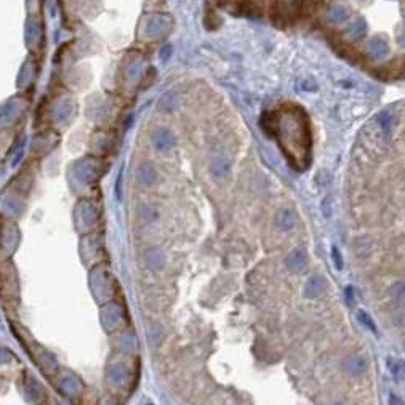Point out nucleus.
<instances>
[{
	"label": "nucleus",
	"instance_id": "1a4fd4ad",
	"mask_svg": "<svg viewBox=\"0 0 405 405\" xmlns=\"http://www.w3.org/2000/svg\"><path fill=\"white\" fill-rule=\"evenodd\" d=\"M388 400H389V405H405L403 399H400L396 394H389V399Z\"/></svg>",
	"mask_w": 405,
	"mask_h": 405
},
{
	"label": "nucleus",
	"instance_id": "6e6552de",
	"mask_svg": "<svg viewBox=\"0 0 405 405\" xmlns=\"http://www.w3.org/2000/svg\"><path fill=\"white\" fill-rule=\"evenodd\" d=\"M392 292H394L396 298H403L405 296V284L396 282V285H392Z\"/></svg>",
	"mask_w": 405,
	"mask_h": 405
},
{
	"label": "nucleus",
	"instance_id": "f257e3e1",
	"mask_svg": "<svg viewBox=\"0 0 405 405\" xmlns=\"http://www.w3.org/2000/svg\"><path fill=\"white\" fill-rule=\"evenodd\" d=\"M344 368H346V372H348L349 375L359 376V375L365 373V370H367V362H365V359L361 357V356H351V357L346 359Z\"/></svg>",
	"mask_w": 405,
	"mask_h": 405
},
{
	"label": "nucleus",
	"instance_id": "20e7f679",
	"mask_svg": "<svg viewBox=\"0 0 405 405\" xmlns=\"http://www.w3.org/2000/svg\"><path fill=\"white\" fill-rule=\"evenodd\" d=\"M388 367L391 370L392 376L396 379L405 378V361L403 359H394V357H388Z\"/></svg>",
	"mask_w": 405,
	"mask_h": 405
},
{
	"label": "nucleus",
	"instance_id": "f03ea898",
	"mask_svg": "<svg viewBox=\"0 0 405 405\" xmlns=\"http://www.w3.org/2000/svg\"><path fill=\"white\" fill-rule=\"evenodd\" d=\"M285 264H287V268L290 269L292 272H301L305 269V266H306V257H305V253L301 250L292 251L287 257Z\"/></svg>",
	"mask_w": 405,
	"mask_h": 405
},
{
	"label": "nucleus",
	"instance_id": "423d86ee",
	"mask_svg": "<svg viewBox=\"0 0 405 405\" xmlns=\"http://www.w3.org/2000/svg\"><path fill=\"white\" fill-rule=\"evenodd\" d=\"M357 320L362 323V325L367 328V330H370L372 333H378V328H376V325H375V322L372 320V317H370L367 312H364L362 309H359L357 311Z\"/></svg>",
	"mask_w": 405,
	"mask_h": 405
},
{
	"label": "nucleus",
	"instance_id": "0eeeda50",
	"mask_svg": "<svg viewBox=\"0 0 405 405\" xmlns=\"http://www.w3.org/2000/svg\"><path fill=\"white\" fill-rule=\"evenodd\" d=\"M332 257H333V261H335V266H337V269H343V260H341L340 250L337 247L332 248Z\"/></svg>",
	"mask_w": 405,
	"mask_h": 405
},
{
	"label": "nucleus",
	"instance_id": "7ed1b4c3",
	"mask_svg": "<svg viewBox=\"0 0 405 405\" xmlns=\"http://www.w3.org/2000/svg\"><path fill=\"white\" fill-rule=\"evenodd\" d=\"M323 288H325V282H323L322 277H319V275L311 277L305 285V296L309 299L317 298L323 292Z\"/></svg>",
	"mask_w": 405,
	"mask_h": 405
},
{
	"label": "nucleus",
	"instance_id": "39448f33",
	"mask_svg": "<svg viewBox=\"0 0 405 405\" xmlns=\"http://www.w3.org/2000/svg\"><path fill=\"white\" fill-rule=\"evenodd\" d=\"M277 224L282 231H290L295 226V216L290 210H282L277 216Z\"/></svg>",
	"mask_w": 405,
	"mask_h": 405
}]
</instances>
